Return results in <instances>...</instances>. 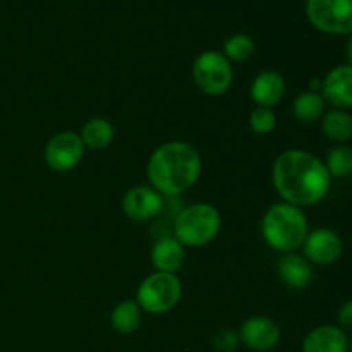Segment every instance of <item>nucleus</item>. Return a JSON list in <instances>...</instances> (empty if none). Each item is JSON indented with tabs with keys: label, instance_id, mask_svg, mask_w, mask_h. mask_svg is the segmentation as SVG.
<instances>
[{
	"label": "nucleus",
	"instance_id": "f03ea898",
	"mask_svg": "<svg viewBox=\"0 0 352 352\" xmlns=\"http://www.w3.org/2000/svg\"><path fill=\"white\" fill-rule=\"evenodd\" d=\"M203 170L201 155L186 141H167L148 158L150 186L164 198H179L198 182Z\"/></svg>",
	"mask_w": 352,
	"mask_h": 352
},
{
	"label": "nucleus",
	"instance_id": "39448f33",
	"mask_svg": "<svg viewBox=\"0 0 352 352\" xmlns=\"http://www.w3.org/2000/svg\"><path fill=\"white\" fill-rule=\"evenodd\" d=\"M182 282L175 274L153 272L140 282L134 301L148 315H165L181 302Z\"/></svg>",
	"mask_w": 352,
	"mask_h": 352
},
{
	"label": "nucleus",
	"instance_id": "7ed1b4c3",
	"mask_svg": "<svg viewBox=\"0 0 352 352\" xmlns=\"http://www.w3.org/2000/svg\"><path fill=\"white\" fill-rule=\"evenodd\" d=\"M261 236L272 250L278 253H296L302 248L309 232L305 210L278 201L265 212L260 223Z\"/></svg>",
	"mask_w": 352,
	"mask_h": 352
},
{
	"label": "nucleus",
	"instance_id": "b1692460",
	"mask_svg": "<svg viewBox=\"0 0 352 352\" xmlns=\"http://www.w3.org/2000/svg\"><path fill=\"white\" fill-rule=\"evenodd\" d=\"M212 344L217 352H234L241 346L239 333L230 329H222L213 336Z\"/></svg>",
	"mask_w": 352,
	"mask_h": 352
},
{
	"label": "nucleus",
	"instance_id": "ddd939ff",
	"mask_svg": "<svg viewBox=\"0 0 352 352\" xmlns=\"http://www.w3.org/2000/svg\"><path fill=\"white\" fill-rule=\"evenodd\" d=\"M285 79L280 72L277 71H261L256 74L251 81L250 95L251 100L256 107H263V109H274L275 105L282 102L285 95Z\"/></svg>",
	"mask_w": 352,
	"mask_h": 352
},
{
	"label": "nucleus",
	"instance_id": "1a4fd4ad",
	"mask_svg": "<svg viewBox=\"0 0 352 352\" xmlns=\"http://www.w3.org/2000/svg\"><path fill=\"white\" fill-rule=\"evenodd\" d=\"M124 215L138 223L150 222L157 219L165 208V198L158 191H155L150 184L133 186L127 189L120 201Z\"/></svg>",
	"mask_w": 352,
	"mask_h": 352
},
{
	"label": "nucleus",
	"instance_id": "9b49d317",
	"mask_svg": "<svg viewBox=\"0 0 352 352\" xmlns=\"http://www.w3.org/2000/svg\"><path fill=\"white\" fill-rule=\"evenodd\" d=\"M305 258L311 265L327 267L332 265L342 256L344 243L342 237L329 227H318L315 230H309L302 243Z\"/></svg>",
	"mask_w": 352,
	"mask_h": 352
},
{
	"label": "nucleus",
	"instance_id": "2eb2a0df",
	"mask_svg": "<svg viewBox=\"0 0 352 352\" xmlns=\"http://www.w3.org/2000/svg\"><path fill=\"white\" fill-rule=\"evenodd\" d=\"M349 337L337 325H320L306 333L301 352H347Z\"/></svg>",
	"mask_w": 352,
	"mask_h": 352
},
{
	"label": "nucleus",
	"instance_id": "a878e982",
	"mask_svg": "<svg viewBox=\"0 0 352 352\" xmlns=\"http://www.w3.org/2000/svg\"><path fill=\"white\" fill-rule=\"evenodd\" d=\"M347 58H349V64L352 65V36L349 40V45H347Z\"/></svg>",
	"mask_w": 352,
	"mask_h": 352
},
{
	"label": "nucleus",
	"instance_id": "0eeeda50",
	"mask_svg": "<svg viewBox=\"0 0 352 352\" xmlns=\"http://www.w3.org/2000/svg\"><path fill=\"white\" fill-rule=\"evenodd\" d=\"M306 17L325 34H352V0H306Z\"/></svg>",
	"mask_w": 352,
	"mask_h": 352
},
{
	"label": "nucleus",
	"instance_id": "f3484780",
	"mask_svg": "<svg viewBox=\"0 0 352 352\" xmlns=\"http://www.w3.org/2000/svg\"><path fill=\"white\" fill-rule=\"evenodd\" d=\"M113 136H116V129L105 117H93V119L86 120L79 131V138H81L85 148L96 151L110 146Z\"/></svg>",
	"mask_w": 352,
	"mask_h": 352
},
{
	"label": "nucleus",
	"instance_id": "393cba45",
	"mask_svg": "<svg viewBox=\"0 0 352 352\" xmlns=\"http://www.w3.org/2000/svg\"><path fill=\"white\" fill-rule=\"evenodd\" d=\"M337 320H339V325H337L339 329H342L346 333H352V299L340 306Z\"/></svg>",
	"mask_w": 352,
	"mask_h": 352
},
{
	"label": "nucleus",
	"instance_id": "f257e3e1",
	"mask_svg": "<svg viewBox=\"0 0 352 352\" xmlns=\"http://www.w3.org/2000/svg\"><path fill=\"white\" fill-rule=\"evenodd\" d=\"M272 182L282 201L308 208L329 195L332 177L325 162L316 155L291 148L275 158L272 165Z\"/></svg>",
	"mask_w": 352,
	"mask_h": 352
},
{
	"label": "nucleus",
	"instance_id": "9d476101",
	"mask_svg": "<svg viewBox=\"0 0 352 352\" xmlns=\"http://www.w3.org/2000/svg\"><path fill=\"white\" fill-rule=\"evenodd\" d=\"M237 333H239L241 344L254 352L275 349L282 339V330L278 323L263 315H254L244 320Z\"/></svg>",
	"mask_w": 352,
	"mask_h": 352
},
{
	"label": "nucleus",
	"instance_id": "6e6552de",
	"mask_svg": "<svg viewBox=\"0 0 352 352\" xmlns=\"http://www.w3.org/2000/svg\"><path fill=\"white\" fill-rule=\"evenodd\" d=\"M85 150L86 148L79 138V133L60 131L54 134L45 144V164L55 172H69L81 164Z\"/></svg>",
	"mask_w": 352,
	"mask_h": 352
},
{
	"label": "nucleus",
	"instance_id": "20e7f679",
	"mask_svg": "<svg viewBox=\"0 0 352 352\" xmlns=\"http://www.w3.org/2000/svg\"><path fill=\"white\" fill-rule=\"evenodd\" d=\"M222 229V215L210 203L182 206L172 222V236L184 248H201L212 243Z\"/></svg>",
	"mask_w": 352,
	"mask_h": 352
},
{
	"label": "nucleus",
	"instance_id": "dca6fc26",
	"mask_svg": "<svg viewBox=\"0 0 352 352\" xmlns=\"http://www.w3.org/2000/svg\"><path fill=\"white\" fill-rule=\"evenodd\" d=\"M150 258L155 272L177 275L186 263V248L174 236L160 237L155 241Z\"/></svg>",
	"mask_w": 352,
	"mask_h": 352
},
{
	"label": "nucleus",
	"instance_id": "5701e85b",
	"mask_svg": "<svg viewBox=\"0 0 352 352\" xmlns=\"http://www.w3.org/2000/svg\"><path fill=\"white\" fill-rule=\"evenodd\" d=\"M250 127L258 136H268L270 133H274L277 127V116H275L274 109L256 107L250 113Z\"/></svg>",
	"mask_w": 352,
	"mask_h": 352
},
{
	"label": "nucleus",
	"instance_id": "a211bd4d",
	"mask_svg": "<svg viewBox=\"0 0 352 352\" xmlns=\"http://www.w3.org/2000/svg\"><path fill=\"white\" fill-rule=\"evenodd\" d=\"M325 98L322 96V93L311 91V89L299 93L294 98V103H292V113H294L296 120H299L301 124L318 122L325 116Z\"/></svg>",
	"mask_w": 352,
	"mask_h": 352
},
{
	"label": "nucleus",
	"instance_id": "f8f14e48",
	"mask_svg": "<svg viewBox=\"0 0 352 352\" xmlns=\"http://www.w3.org/2000/svg\"><path fill=\"white\" fill-rule=\"evenodd\" d=\"M322 96L333 109H352V65L340 64L327 72L322 79Z\"/></svg>",
	"mask_w": 352,
	"mask_h": 352
},
{
	"label": "nucleus",
	"instance_id": "4468645a",
	"mask_svg": "<svg viewBox=\"0 0 352 352\" xmlns=\"http://www.w3.org/2000/svg\"><path fill=\"white\" fill-rule=\"evenodd\" d=\"M277 275L292 291H305L313 282V265L298 253H285L277 261Z\"/></svg>",
	"mask_w": 352,
	"mask_h": 352
},
{
	"label": "nucleus",
	"instance_id": "aec40b11",
	"mask_svg": "<svg viewBox=\"0 0 352 352\" xmlns=\"http://www.w3.org/2000/svg\"><path fill=\"white\" fill-rule=\"evenodd\" d=\"M322 131L330 141L337 144H346L352 140V116L349 110L332 109L327 110L322 117Z\"/></svg>",
	"mask_w": 352,
	"mask_h": 352
},
{
	"label": "nucleus",
	"instance_id": "423d86ee",
	"mask_svg": "<svg viewBox=\"0 0 352 352\" xmlns=\"http://www.w3.org/2000/svg\"><path fill=\"white\" fill-rule=\"evenodd\" d=\"M192 79L208 96H222L234 82L232 62L217 50L201 52L192 62Z\"/></svg>",
	"mask_w": 352,
	"mask_h": 352
},
{
	"label": "nucleus",
	"instance_id": "412c9836",
	"mask_svg": "<svg viewBox=\"0 0 352 352\" xmlns=\"http://www.w3.org/2000/svg\"><path fill=\"white\" fill-rule=\"evenodd\" d=\"M327 170L330 177L346 179L352 175V146L349 144H337L327 155Z\"/></svg>",
	"mask_w": 352,
	"mask_h": 352
},
{
	"label": "nucleus",
	"instance_id": "6ab92c4d",
	"mask_svg": "<svg viewBox=\"0 0 352 352\" xmlns=\"http://www.w3.org/2000/svg\"><path fill=\"white\" fill-rule=\"evenodd\" d=\"M143 322V309L134 299H126L119 302L110 313V325L120 336H129L140 329Z\"/></svg>",
	"mask_w": 352,
	"mask_h": 352
},
{
	"label": "nucleus",
	"instance_id": "4be33fe9",
	"mask_svg": "<svg viewBox=\"0 0 352 352\" xmlns=\"http://www.w3.org/2000/svg\"><path fill=\"white\" fill-rule=\"evenodd\" d=\"M256 50V45H254L253 38L250 34L237 33L232 34L229 40L223 43V52L222 54L229 58L230 62H248L254 55Z\"/></svg>",
	"mask_w": 352,
	"mask_h": 352
}]
</instances>
